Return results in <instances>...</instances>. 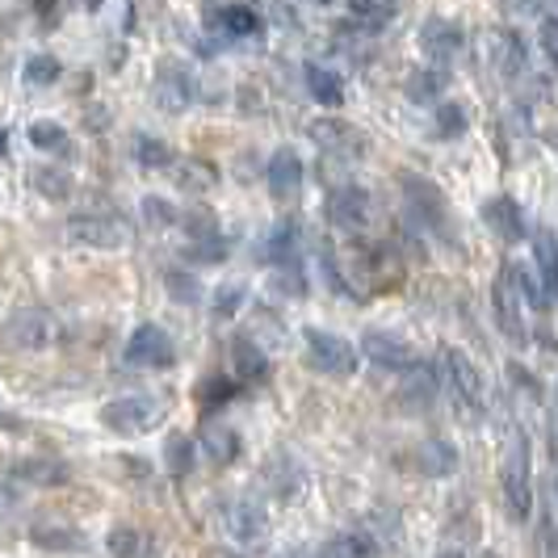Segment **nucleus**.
Returning <instances> with one entry per match:
<instances>
[{"label": "nucleus", "mask_w": 558, "mask_h": 558, "mask_svg": "<svg viewBox=\"0 0 558 558\" xmlns=\"http://www.w3.org/2000/svg\"><path fill=\"white\" fill-rule=\"evenodd\" d=\"M231 369H235V383H260L269 374L265 344H256L248 336H235L231 340Z\"/></svg>", "instance_id": "obj_23"}, {"label": "nucleus", "mask_w": 558, "mask_h": 558, "mask_svg": "<svg viewBox=\"0 0 558 558\" xmlns=\"http://www.w3.org/2000/svg\"><path fill=\"white\" fill-rule=\"evenodd\" d=\"M4 143H9V135H4V131H0V156H4Z\"/></svg>", "instance_id": "obj_51"}, {"label": "nucleus", "mask_w": 558, "mask_h": 558, "mask_svg": "<svg viewBox=\"0 0 558 558\" xmlns=\"http://www.w3.org/2000/svg\"><path fill=\"white\" fill-rule=\"evenodd\" d=\"M227 533L240 542V546H256V542H265V530H269V512H265V504L252 500V496H240V500L227 504Z\"/></svg>", "instance_id": "obj_13"}, {"label": "nucleus", "mask_w": 558, "mask_h": 558, "mask_svg": "<svg viewBox=\"0 0 558 558\" xmlns=\"http://www.w3.org/2000/svg\"><path fill=\"white\" fill-rule=\"evenodd\" d=\"M106 550H110V558H143L147 555V537H143L140 525H110V533H106Z\"/></svg>", "instance_id": "obj_31"}, {"label": "nucleus", "mask_w": 558, "mask_h": 558, "mask_svg": "<svg viewBox=\"0 0 558 558\" xmlns=\"http://www.w3.org/2000/svg\"><path fill=\"white\" fill-rule=\"evenodd\" d=\"M504 500L512 521H530L533 517V446L525 433H512V446L504 453Z\"/></svg>", "instance_id": "obj_3"}, {"label": "nucleus", "mask_w": 558, "mask_h": 558, "mask_svg": "<svg viewBox=\"0 0 558 558\" xmlns=\"http://www.w3.org/2000/svg\"><path fill=\"white\" fill-rule=\"evenodd\" d=\"M403 197H408V210L416 215V223L428 227V235H441L446 244H453L449 202L433 181H424V177H416V172H403Z\"/></svg>", "instance_id": "obj_4"}, {"label": "nucleus", "mask_w": 558, "mask_h": 558, "mask_svg": "<svg viewBox=\"0 0 558 558\" xmlns=\"http://www.w3.org/2000/svg\"><path fill=\"white\" fill-rule=\"evenodd\" d=\"M235 391H240V383H235V378L215 374V378H206V383L197 387V399H202V408L210 412V408H219V403H227V399H235Z\"/></svg>", "instance_id": "obj_35"}, {"label": "nucleus", "mask_w": 558, "mask_h": 558, "mask_svg": "<svg viewBox=\"0 0 558 558\" xmlns=\"http://www.w3.org/2000/svg\"><path fill=\"white\" fill-rule=\"evenodd\" d=\"M29 546L47 550V555H84L88 550V537L72 525H34L29 530Z\"/></svg>", "instance_id": "obj_22"}, {"label": "nucleus", "mask_w": 558, "mask_h": 558, "mask_svg": "<svg viewBox=\"0 0 558 558\" xmlns=\"http://www.w3.org/2000/svg\"><path fill=\"white\" fill-rule=\"evenodd\" d=\"M240 303H244V286H240V281H231V286H219V290H215L210 311H215V319H231V315L240 311Z\"/></svg>", "instance_id": "obj_40"}, {"label": "nucleus", "mask_w": 558, "mask_h": 558, "mask_svg": "<svg viewBox=\"0 0 558 558\" xmlns=\"http://www.w3.org/2000/svg\"><path fill=\"white\" fill-rule=\"evenodd\" d=\"M294 244H299V223H294V219H286V223L274 227V231H269V240L256 248V260H265V265H290V260H299Z\"/></svg>", "instance_id": "obj_25"}, {"label": "nucleus", "mask_w": 558, "mask_h": 558, "mask_svg": "<svg viewBox=\"0 0 558 558\" xmlns=\"http://www.w3.org/2000/svg\"><path fill=\"white\" fill-rule=\"evenodd\" d=\"M4 332H9V340H13L17 349L43 353V349H51V340H56V324H51V315H43V311H17Z\"/></svg>", "instance_id": "obj_14"}, {"label": "nucleus", "mask_w": 558, "mask_h": 558, "mask_svg": "<svg viewBox=\"0 0 558 558\" xmlns=\"http://www.w3.org/2000/svg\"><path fill=\"white\" fill-rule=\"evenodd\" d=\"M420 47H424V56L433 59V63H449V59L462 56L466 29L458 26L453 17H446V13H433V17L420 26Z\"/></svg>", "instance_id": "obj_12"}, {"label": "nucleus", "mask_w": 558, "mask_h": 558, "mask_svg": "<svg viewBox=\"0 0 558 558\" xmlns=\"http://www.w3.org/2000/svg\"><path fill=\"white\" fill-rule=\"evenodd\" d=\"M437 399V369L428 362H416L403 369V383H399V403L408 412H428Z\"/></svg>", "instance_id": "obj_18"}, {"label": "nucleus", "mask_w": 558, "mask_h": 558, "mask_svg": "<svg viewBox=\"0 0 558 558\" xmlns=\"http://www.w3.org/2000/svg\"><path fill=\"white\" fill-rule=\"evenodd\" d=\"M492 63L500 68L504 76H521V68H525V43H521V34L496 29L492 34Z\"/></svg>", "instance_id": "obj_28"}, {"label": "nucleus", "mask_w": 558, "mask_h": 558, "mask_svg": "<svg viewBox=\"0 0 558 558\" xmlns=\"http://www.w3.org/2000/svg\"><path fill=\"white\" fill-rule=\"evenodd\" d=\"M412 471L424 478H449L458 471V449L449 446L446 437H428V441H420L412 453Z\"/></svg>", "instance_id": "obj_16"}, {"label": "nucleus", "mask_w": 558, "mask_h": 558, "mask_svg": "<svg viewBox=\"0 0 558 558\" xmlns=\"http://www.w3.org/2000/svg\"><path fill=\"white\" fill-rule=\"evenodd\" d=\"M165 471L172 478H185L190 471H194V437H190V433H168Z\"/></svg>", "instance_id": "obj_32"}, {"label": "nucleus", "mask_w": 558, "mask_h": 558, "mask_svg": "<svg viewBox=\"0 0 558 558\" xmlns=\"http://www.w3.org/2000/svg\"><path fill=\"white\" fill-rule=\"evenodd\" d=\"M34 177H38V190H43V194H51V197L68 194V177H63V172H51V168H43V172H34Z\"/></svg>", "instance_id": "obj_47"}, {"label": "nucleus", "mask_w": 558, "mask_h": 558, "mask_svg": "<svg viewBox=\"0 0 558 558\" xmlns=\"http://www.w3.org/2000/svg\"><path fill=\"white\" fill-rule=\"evenodd\" d=\"M508 274H512V286H517L521 303H525L530 311H550V307H555V299L542 290V281L530 274V265H521V260H508Z\"/></svg>", "instance_id": "obj_30"}, {"label": "nucleus", "mask_w": 558, "mask_h": 558, "mask_svg": "<svg viewBox=\"0 0 558 558\" xmlns=\"http://www.w3.org/2000/svg\"><path fill=\"white\" fill-rule=\"evenodd\" d=\"M190 244H202V240H219V223H215V215L210 210H190Z\"/></svg>", "instance_id": "obj_43"}, {"label": "nucleus", "mask_w": 558, "mask_h": 558, "mask_svg": "<svg viewBox=\"0 0 558 558\" xmlns=\"http://www.w3.org/2000/svg\"><path fill=\"white\" fill-rule=\"evenodd\" d=\"M483 219H487V227L500 235L504 244H521L525 235H530V223H525V210L512 202V197H492L487 206H483Z\"/></svg>", "instance_id": "obj_19"}, {"label": "nucleus", "mask_w": 558, "mask_h": 558, "mask_svg": "<svg viewBox=\"0 0 558 558\" xmlns=\"http://www.w3.org/2000/svg\"><path fill=\"white\" fill-rule=\"evenodd\" d=\"M68 240L81 244V248H101L113 252L131 240V227L113 215H72L68 219Z\"/></svg>", "instance_id": "obj_9"}, {"label": "nucleus", "mask_w": 558, "mask_h": 558, "mask_svg": "<svg viewBox=\"0 0 558 558\" xmlns=\"http://www.w3.org/2000/svg\"><path fill=\"white\" fill-rule=\"evenodd\" d=\"M29 143L34 147H43V151H68V131L59 126V122H34L29 126Z\"/></svg>", "instance_id": "obj_36"}, {"label": "nucleus", "mask_w": 558, "mask_h": 558, "mask_svg": "<svg viewBox=\"0 0 558 558\" xmlns=\"http://www.w3.org/2000/svg\"><path fill=\"white\" fill-rule=\"evenodd\" d=\"M126 365H140V369H172L177 365V344L160 324H140L131 340H126Z\"/></svg>", "instance_id": "obj_6"}, {"label": "nucleus", "mask_w": 558, "mask_h": 558, "mask_svg": "<svg viewBox=\"0 0 558 558\" xmlns=\"http://www.w3.org/2000/svg\"><path fill=\"white\" fill-rule=\"evenodd\" d=\"M478 558H500V555H496V550H487V555H478Z\"/></svg>", "instance_id": "obj_53"}, {"label": "nucleus", "mask_w": 558, "mask_h": 558, "mask_svg": "<svg viewBox=\"0 0 558 558\" xmlns=\"http://www.w3.org/2000/svg\"><path fill=\"white\" fill-rule=\"evenodd\" d=\"M353 260H357V278L378 286V290H387V286L399 281V256L387 244H362Z\"/></svg>", "instance_id": "obj_17"}, {"label": "nucleus", "mask_w": 558, "mask_h": 558, "mask_svg": "<svg viewBox=\"0 0 558 558\" xmlns=\"http://www.w3.org/2000/svg\"><path fill=\"white\" fill-rule=\"evenodd\" d=\"M324 215L340 231H362L369 223V194L353 181H336L328 197H324Z\"/></svg>", "instance_id": "obj_10"}, {"label": "nucleus", "mask_w": 558, "mask_h": 558, "mask_svg": "<svg viewBox=\"0 0 558 558\" xmlns=\"http://www.w3.org/2000/svg\"><path fill=\"white\" fill-rule=\"evenodd\" d=\"M441 374H446V387L458 403V412L466 420H483L487 416V387H483V374L478 365L462 353V349H441Z\"/></svg>", "instance_id": "obj_2"}, {"label": "nucleus", "mask_w": 558, "mask_h": 558, "mask_svg": "<svg viewBox=\"0 0 558 558\" xmlns=\"http://www.w3.org/2000/svg\"><path fill=\"white\" fill-rule=\"evenodd\" d=\"M206 22L215 29H223V34H231V38H248V34L260 29V13L248 9V4H219Z\"/></svg>", "instance_id": "obj_26"}, {"label": "nucleus", "mask_w": 558, "mask_h": 558, "mask_svg": "<svg viewBox=\"0 0 558 558\" xmlns=\"http://www.w3.org/2000/svg\"><path fill=\"white\" fill-rule=\"evenodd\" d=\"M197 446H202V453H206L210 462H219V466H231V462L240 458L244 441H240V433H235L231 424H219V420H210V424L197 433Z\"/></svg>", "instance_id": "obj_21"}, {"label": "nucleus", "mask_w": 558, "mask_h": 558, "mask_svg": "<svg viewBox=\"0 0 558 558\" xmlns=\"http://www.w3.org/2000/svg\"><path fill=\"white\" fill-rule=\"evenodd\" d=\"M441 88H446V72H441V68H433V72H416L412 84H408V93H412L416 101H433Z\"/></svg>", "instance_id": "obj_39"}, {"label": "nucleus", "mask_w": 558, "mask_h": 558, "mask_svg": "<svg viewBox=\"0 0 558 558\" xmlns=\"http://www.w3.org/2000/svg\"><path fill=\"white\" fill-rule=\"evenodd\" d=\"M278 286L286 290V294H294V299H303V294H307V278H303L299 260H290V265H278Z\"/></svg>", "instance_id": "obj_45"}, {"label": "nucleus", "mask_w": 558, "mask_h": 558, "mask_svg": "<svg viewBox=\"0 0 558 558\" xmlns=\"http://www.w3.org/2000/svg\"><path fill=\"white\" fill-rule=\"evenodd\" d=\"M324 558H378V546L369 530H344L332 542H324Z\"/></svg>", "instance_id": "obj_29"}, {"label": "nucleus", "mask_w": 558, "mask_h": 558, "mask_svg": "<svg viewBox=\"0 0 558 558\" xmlns=\"http://www.w3.org/2000/svg\"><path fill=\"white\" fill-rule=\"evenodd\" d=\"M22 76L29 84H56L59 81V59L56 56H29L22 63Z\"/></svg>", "instance_id": "obj_38"}, {"label": "nucleus", "mask_w": 558, "mask_h": 558, "mask_svg": "<svg viewBox=\"0 0 558 558\" xmlns=\"http://www.w3.org/2000/svg\"><path fill=\"white\" fill-rule=\"evenodd\" d=\"M349 22L362 34H378L395 22V0H349Z\"/></svg>", "instance_id": "obj_27"}, {"label": "nucleus", "mask_w": 558, "mask_h": 558, "mask_svg": "<svg viewBox=\"0 0 558 558\" xmlns=\"http://www.w3.org/2000/svg\"><path fill=\"white\" fill-rule=\"evenodd\" d=\"M357 357H365V362L383 365V369H395V374H403L408 365H416V349L403 340V336L395 332H378V328H369V332H362V344H357Z\"/></svg>", "instance_id": "obj_11"}, {"label": "nucleus", "mask_w": 558, "mask_h": 558, "mask_svg": "<svg viewBox=\"0 0 558 558\" xmlns=\"http://www.w3.org/2000/svg\"><path fill=\"white\" fill-rule=\"evenodd\" d=\"M165 290L172 303H181V307H194L197 299H202V286H197L194 274H185V269H165Z\"/></svg>", "instance_id": "obj_33"}, {"label": "nucleus", "mask_w": 558, "mask_h": 558, "mask_svg": "<svg viewBox=\"0 0 558 558\" xmlns=\"http://www.w3.org/2000/svg\"><path fill=\"white\" fill-rule=\"evenodd\" d=\"M303 76H307L311 97H315L324 110H340V106H344V84H340V76H336L332 68H324V63L311 59L307 68H303Z\"/></svg>", "instance_id": "obj_24"}, {"label": "nucleus", "mask_w": 558, "mask_h": 558, "mask_svg": "<svg viewBox=\"0 0 558 558\" xmlns=\"http://www.w3.org/2000/svg\"><path fill=\"white\" fill-rule=\"evenodd\" d=\"M441 558H462V555H458V550H446V555H441Z\"/></svg>", "instance_id": "obj_52"}, {"label": "nucleus", "mask_w": 558, "mask_h": 558, "mask_svg": "<svg viewBox=\"0 0 558 558\" xmlns=\"http://www.w3.org/2000/svg\"><path fill=\"white\" fill-rule=\"evenodd\" d=\"M185 256H190V265H219V260L227 256L223 235H219V240H202V244H190V248H185Z\"/></svg>", "instance_id": "obj_44"}, {"label": "nucleus", "mask_w": 558, "mask_h": 558, "mask_svg": "<svg viewBox=\"0 0 558 558\" xmlns=\"http://www.w3.org/2000/svg\"><path fill=\"white\" fill-rule=\"evenodd\" d=\"M555 17H546V22H542V56L546 59H555Z\"/></svg>", "instance_id": "obj_48"}, {"label": "nucleus", "mask_w": 558, "mask_h": 558, "mask_svg": "<svg viewBox=\"0 0 558 558\" xmlns=\"http://www.w3.org/2000/svg\"><path fill=\"white\" fill-rule=\"evenodd\" d=\"M34 9H38L43 17H51V13H56V0H34Z\"/></svg>", "instance_id": "obj_49"}, {"label": "nucleus", "mask_w": 558, "mask_h": 558, "mask_svg": "<svg viewBox=\"0 0 558 558\" xmlns=\"http://www.w3.org/2000/svg\"><path fill=\"white\" fill-rule=\"evenodd\" d=\"M265 181H269V194L278 197V202H290V197L299 194V185H303V160H299V151L294 147H278L269 156V165H265Z\"/></svg>", "instance_id": "obj_15"}, {"label": "nucleus", "mask_w": 558, "mask_h": 558, "mask_svg": "<svg viewBox=\"0 0 558 558\" xmlns=\"http://www.w3.org/2000/svg\"><path fill=\"white\" fill-rule=\"evenodd\" d=\"M319 4H332V0H319Z\"/></svg>", "instance_id": "obj_54"}, {"label": "nucleus", "mask_w": 558, "mask_h": 558, "mask_svg": "<svg viewBox=\"0 0 558 558\" xmlns=\"http://www.w3.org/2000/svg\"><path fill=\"white\" fill-rule=\"evenodd\" d=\"M433 122H437V131H441L446 140H453V135H462V131H466V110L449 101V106H441V110L433 113Z\"/></svg>", "instance_id": "obj_42"}, {"label": "nucleus", "mask_w": 558, "mask_h": 558, "mask_svg": "<svg viewBox=\"0 0 558 558\" xmlns=\"http://www.w3.org/2000/svg\"><path fill=\"white\" fill-rule=\"evenodd\" d=\"M135 160H140L143 168H172L177 165V156H172V147H168L165 140H140Z\"/></svg>", "instance_id": "obj_37"}, {"label": "nucleus", "mask_w": 558, "mask_h": 558, "mask_svg": "<svg viewBox=\"0 0 558 558\" xmlns=\"http://www.w3.org/2000/svg\"><path fill=\"white\" fill-rule=\"evenodd\" d=\"M508 378H512V383H517L521 391L530 395V399H542V383H537V374H530V369H525L521 362L508 365Z\"/></svg>", "instance_id": "obj_46"}, {"label": "nucleus", "mask_w": 558, "mask_h": 558, "mask_svg": "<svg viewBox=\"0 0 558 558\" xmlns=\"http://www.w3.org/2000/svg\"><path fill=\"white\" fill-rule=\"evenodd\" d=\"M278 558H307L303 550H286V555H278Z\"/></svg>", "instance_id": "obj_50"}, {"label": "nucleus", "mask_w": 558, "mask_h": 558, "mask_svg": "<svg viewBox=\"0 0 558 558\" xmlns=\"http://www.w3.org/2000/svg\"><path fill=\"white\" fill-rule=\"evenodd\" d=\"M533 256H537V269H542V290L555 299V286H558V278H555V235L550 231H537V248H533Z\"/></svg>", "instance_id": "obj_34"}, {"label": "nucleus", "mask_w": 558, "mask_h": 558, "mask_svg": "<svg viewBox=\"0 0 558 558\" xmlns=\"http://www.w3.org/2000/svg\"><path fill=\"white\" fill-rule=\"evenodd\" d=\"M303 344H307V362L311 369L328 374V378H349L357 374V344H349L344 336L324 332V328H303Z\"/></svg>", "instance_id": "obj_5"}, {"label": "nucleus", "mask_w": 558, "mask_h": 558, "mask_svg": "<svg viewBox=\"0 0 558 558\" xmlns=\"http://www.w3.org/2000/svg\"><path fill=\"white\" fill-rule=\"evenodd\" d=\"M143 219H147L151 227H172V223H177V206H172L168 197L147 194V197H143Z\"/></svg>", "instance_id": "obj_41"}, {"label": "nucleus", "mask_w": 558, "mask_h": 558, "mask_svg": "<svg viewBox=\"0 0 558 558\" xmlns=\"http://www.w3.org/2000/svg\"><path fill=\"white\" fill-rule=\"evenodd\" d=\"M9 475L17 478V483H26V487H59V483L72 478V471L59 458H17L9 466Z\"/></svg>", "instance_id": "obj_20"}, {"label": "nucleus", "mask_w": 558, "mask_h": 558, "mask_svg": "<svg viewBox=\"0 0 558 558\" xmlns=\"http://www.w3.org/2000/svg\"><path fill=\"white\" fill-rule=\"evenodd\" d=\"M492 311H496V328H500V332L508 336L517 349H525V344H530V328H525V303H521V294H517V286H512L508 265L496 274V286H492Z\"/></svg>", "instance_id": "obj_7"}, {"label": "nucleus", "mask_w": 558, "mask_h": 558, "mask_svg": "<svg viewBox=\"0 0 558 558\" xmlns=\"http://www.w3.org/2000/svg\"><path fill=\"white\" fill-rule=\"evenodd\" d=\"M311 140L319 143V151L328 156V160H344V165H353V160H362L365 156V135L353 126V122H344V118H319V122H311Z\"/></svg>", "instance_id": "obj_8"}, {"label": "nucleus", "mask_w": 558, "mask_h": 558, "mask_svg": "<svg viewBox=\"0 0 558 558\" xmlns=\"http://www.w3.org/2000/svg\"><path fill=\"white\" fill-rule=\"evenodd\" d=\"M168 416V403L156 395H118L101 408V424L118 437H147Z\"/></svg>", "instance_id": "obj_1"}]
</instances>
